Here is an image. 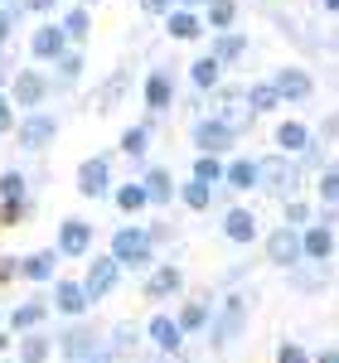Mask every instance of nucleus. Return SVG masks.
Returning a JSON list of instances; mask_svg holds the SVG:
<instances>
[{
    "label": "nucleus",
    "mask_w": 339,
    "mask_h": 363,
    "mask_svg": "<svg viewBox=\"0 0 339 363\" xmlns=\"http://www.w3.org/2000/svg\"><path fill=\"white\" fill-rule=\"evenodd\" d=\"M267 262H277V267H296V262H306V252H301V233L282 223L272 238H267Z\"/></svg>",
    "instance_id": "obj_6"
},
{
    "label": "nucleus",
    "mask_w": 339,
    "mask_h": 363,
    "mask_svg": "<svg viewBox=\"0 0 339 363\" xmlns=\"http://www.w3.org/2000/svg\"><path fill=\"white\" fill-rule=\"evenodd\" d=\"M179 286H184V272H179V267H155V272H150V281H145V301H165V296H174V291H179Z\"/></svg>",
    "instance_id": "obj_13"
},
{
    "label": "nucleus",
    "mask_w": 339,
    "mask_h": 363,
    "mask_svg": "<svg viewBox=\"0 0 339 363\" xmlns=\"http://www.w3.org/2000/svg\"><path fill=\"white\" fill-rule=\"evenodd\" d=\"M49 354H54V339L49 335H20V344H15V363H49Z\"/></svg>",
    "instance_id": "obj_14"
},
{
    "label": "nucleus",
    "mask_w": 339,
    "mask_h": 363,
    "mask_svg": "<svg viewBox=\"0 0 339 363\" xmlns=\"http://www.w3.org/2000/svg\"><path fill=\"white\" fill-rule=\"evenodd\" d=\"M248 102H252L257 112H267V107H277V87H252V97H248Z\"/></svg>",
    "instance_id": "obj_37"
},
{
    "label": "nucleus",
    "mask_w": 339,
    "mask_h": 363,
    "mask_svg": "<svg viewBox=\"0 0 339 363\" xmlns=\"http://www.w3.org/2000/svg\"><path fill=\"white\" fill-rule=\"evenodd\" d=\"M209 199H213V189H209V184H184V203H189V208H209Z\"/></svg>",
    "instance_id": "obj_33"
},
{
    "label": "nucleus",
    "mask_w": 339,
    "mask_h": 363,
    "mask_svg": "<svg viewBox=\"0 0 339 363\" xmlns=\"http://www.w3.org/2000/svg\"><path fill=\"white\" fill-rule=\"evenodd\" d=\"M189 5H199V0H189Z\"/></svg>",
    "instance_id": "obj_51"
},
{
    "label": "nucleus",
    "mask_w": 339,
    "mask_h": 363,
    "mask_svg": "<svg viewBox=\"0 0 339 363\" xmlns=\"http://www.w3.org/2000/svg\"><path fill=\"white\" fill-rule=\"evenodd\" d=\"M243 325H248V296H228L223 310H213V320H209V344L228 349L233 339L243 335Z\"/></svg>",
    "instance_id": "obj_2"
},
{
    "label": "nucleus",
    "mask_w": 339,
    "mask_h": 363,
    "mask_svg": "<svg viewBox=\"0 0 339 363\" xmlns=\"http://www.w3.org/2000/svg\"><path fill=\"white\" fill-rule=\"evenodd\" d=\"M320 199L325 203H339V169H325L320 174Z\"/></svg>",
    "instance_id": "obj_34"
},
{
    "label": "nucleus",
    "mask_w": 339,
    "mask_h": 363,
    "mask_svg": "<svg viewBox=\"0 0 339 363\" xmlns=\"http://www.w3.org/2000/svg\"><path fill=\"white\" fill-rule=\"evenodd\" d=\"M83 363H116V354H112V349H97V354H92V359H83Z\"/></svg>",
    "instance_id": "obj_44"
},
{
    "label": "nucleus",
    "mask_w": 339,
    "mask_h": 363,
    "mask_svg": "<svg viewBox=\"0 0 339 363\" xmlns=\"http://www.w3.org/2000/svg\"><path fill=\"white\" fill-rule=\"evenodd\" d=\"M0 363H15V359H0Z\"/></svg>",
    "instance_id": "obj_50"
},
{
    "label": "nucleus",
    "mask_w": 339,
    "mask_h": 363,
    "mask_svg": "<svg viewBox=\"0 0 339 363\" xmlns=\"http://www.w3.org/2000/svg\"><path fill=\"white\" fill-rule=\"evenodd\" d=\"M194 140H199V150H204V155H213V150L233 145V126H228V121H199Z\"/></svg>",
    "instance_id": "obj_15"
},
{
    "label": "nucleus",
    "mask_w": 339,
    "mask_h": 363,
    "mask_svg": "<svg viewBox=\"0 0 339 363\" xmlns=\"http://www.w3.org/2000/svg\"><path fill=\"white\" fill-rule=\"evenodd\" d=\"M87 252H92V223L63 218L58 223V257H87Z\"/></svg>",
    "instance_id": "obj_7"
},
{
    "label": "nucleus",
    "mask_w": 339,
    "mask_h": 363,
    "mask_svg": "<svg viewBox=\"0 0 339 363\" xmlns=\"http://www.w3.org/2000/svg\"><path fill=\"white\" fill-rule=\"evenodd\" d=\"M223 238H228V242H238V247H248V242L257 238L252 208H228V213H223Z\"/></svg>",
    "instance_id": "obj_12"
},
{
    "label": "nucleus",
    "mask_w": 339,
    "mask_h": 363,
    "mask_svg": "<svg viewBox=\"0 0 339 363\" xmlns=\"http://www.w3.org/2000/svg\"><path fill=\"white\" fill-rule=\"evenodd\" d=\"M5 349H10V335H0V354H5Z\"/></svg>",
    "instance_id": "obj_48"
},
{
    "label": "nucleus",
    "mask_w": 339,
    "mask_h": 363,
    "mask_svg": "<svg viewBox=\"0 0 339 363\" xmlns=\"http://www.w3.org/2000/svg\"><path fill=\"white\" fill-rule=\"evenodd\" d=\"M97 349H102V339H97V330H92V325H83V320H78V325H68V330L58 335V354H63L68 363L92 359Z\"/></svg>",
    "instance_id": "obj_5"
},
{
    "label": "nucleus",
    "mask_w": 339,
    "mask_h": 363,
    "mask_svg": "<svg viewBox=\"0 0 339 363\" xmlns=\"http://www.w3.org/2000/svg\"><path fill=\"white\" fill-rule=\"evenodd\" d=\"M116 281H121V267H116L112 257H92V262H87V277H83L87 301H92V306L107 301V296L116 291Z\"/></svg>",
    "instance_id": "obj_4"
},
{
    "label": "nucleus",
    "mask_w": 339,
    "mask_h": 363,
    "mask_svg": "<svg viewBox=\"0 0 339 363\" xmlns=\"http://www.w3.org/2000/svg\"><path fill=\"white\" fill-rule=\"evenodd\" d=\"M170 34H174V39H194L199 20H194V15H184V10H174V15H170Z\"/></svg>",
    "instance_id": "obj_30"
},
{
    "label": "nucleus",
    "mask_w": 339,
    "mask_h": 363,
    "mask_svg": "<svg viewBox=\"0 0 339 363\" xmlns=\"http://www.w3.org/2000/svg\"><path fill=\"white\" fill-rule=\"evenodd\" d=\"M136 325H116L112 330V354H126V349H136Z\"/></svg>",
    "instance_id": "obj_31"
},
{
    "label": "nucleus",
    "mask_w": 339,
    "mask_h": 363,
    "mask_svg": "<svg viewBox=\"0 0 339 363\" xmlns=\"http://www.w3.org/2000/svg\"><path fill=\"white\" fill-rule=\"evenodd\" d=\"M296 223H306V203L291 199V203H286V228H296Z\"/></svg>",
    "instance_id": "obj_41"
},
{
    "label": "nucleus",
    "mask_w": 339,
    "mask_h": 363,
    "mask_svg": "<svg viewBox=\"0 0 339 363\" xmlns=\"http://www.w3.org/2000/svg\"><path fill=\"white\" fill-rule=\"evenodd\" d=\"M325 5H335V10H339V0H325Z\"/></svg>",
    "instance_id": "obj_49"
},
{
    "label": "nucleus",
    "mask_w": 339,
    "mask_h": 363,
    "mask_svg": "<svg viewBox=\"0 0 339 363\" xmlns=\"http://www.w3.org/2000/svg\"><path fill=\"white\" fill-rule=\"evenodd\" d=\"M145 203H150L145 184H121V189H116V208H121V213H136V208H145Z\"/></svg>",
    "instance_id": "obj_24"
},
{
    "label": "nucleus",
    "mask_w": 339,
    "mask_h": 363,
    "mask_svg": "<svg viewBox=\"0 0 339 363\" xmlns=\"http://www.w3.org/2000/svg\"><path fill=\"white\" fill-rule=\"evenodd\" d=\"M15 97H20L25 107H34V102L44 97V78H39V73H25V78H15Z\"/></svg>",
    "instance_id": "obj_27"
},
{
    "label": "nucleus",
    "mask_w": 339,
    "mask_h": 363,
    "mask_svg": "<svg viewBox=\"0 0 339 363\" xmlns=\"http://www.w3.org/2000/svg\"><path fill=\"white\" fill-rule=\"evenodd\" d=\"M121 150H126V155H141V150H145V131H141V126H131V131L121 136Z\"/></svg>",
    "instance_id": "obj_36"
},
{
    "label": "nucleus",
    "mask_w": 339,
    "mask_h": 363,
    "mask_svg": "<svg viewBox=\"0 0 339 363\" xmlns=\"http://www.w3.org/2000/svg\"><path fill=\"white\" fill-rule=\"evenodd\" d=\"M44 315H49V301H25V306H15L5 315V325H10L15 335H34V330L44 325Z\"/></svg>",
    "instance_id": "obj_11"
},
{
    "label": "nucleus",
    "mask_w": 339,
    "mask_h": 363,
    "mask_svg": "<svg viewBox=\"0 0 339 363\" xmlns=\"http://www.w3.org/2000/svg\"><path fill=\"white\" fill-rule=\"evenodd\" d=\"M194 83L199 87H213V83H218V58H199V63H194Z\"/></svg>",
    "instance_id": "obj_32"
},
{
    "label": "nucleus",
    "mask_w": 339,
    "mask_h": 363,
    "mask_svg": "<svg viewBox=\"0 0 339 363\" xmlns=\"http://www.w3.org/2000/svg\"><path fill=\"white\" fill-rule=\"evenodd\" d=\"M87 291H83V281H58L54 286V310L58 315H68V320H83L87 315Z\"/></svg>",
    "instance_id": "obj_9"
},
{
    "label": "nucleus",
    "mask_w": 339,
    "mask_h": 363,
    "mask_svg": "<svg viewBox=\"0 0 339 363\" xmlns=\"http://www.w3.org/2000/svg\"><path fill=\"white\" fill-rule=\"evenodd\" d=\"M10 20H15V10H0V44L10 39Z\"/></svg>",
    "instance_id": "obj_43"
},
{
    "label": "nucleus",
    "mask_w": 339,
    "mask_h": 363,
    "mask_svg": "<svg viewBox=\"0 0 339 363\" xmlns=\"http://www.w3.org/2000/svg\"><path fill=\"white\" fill-rule=\"evenodd\" d=\"M49 140H54V116H29L20 126V145L25 150H44Z\"/></svg>",
    "instance_id": "obj_16"
},
{
    "label": "nucleus",
    "mask_w": 339,
    "mask_h": 363,
    "mask_svg": "<svg viewBox=\"0 0 339 363\" xmlns=\"http://www.w3.org/2000/svg\"><path fill=\"white\" fill-rule=\"evenodd\" d=\"M209 20H213V25L223 29L228 20H233V0H213V5H209Z\"/></svg>",
    "instance_id": "obj_38"
},
{
    "label": "nucleus",
    "mask_w": 339,
    "mask_h": 363,
    "mask_svg": "<svg viewBox=\"0 0 339 363\" xmlns=\"http://www.w3.org/2000/svg\"><path fill=\"white\" fill-rule=\"evenodd\" d=\"M34 54H39V58H58V54H63V34H58L54 25L39 29V34H34Z\"/></svg>",
    "instance_id": "obj_25"
},
{
    "label": "nucleus",
    "mask_w": 339,
    "mask_h": 363,
    "mask_svg": "<svg viewBox=\"0 0 339 363\" xmlns=\"http://www.w3.org/2000/svg\"><path fill=\"white\" fill-rule=\"evenodd\" d=\"M194 179H199V184H209V189H213V184L223 179V165H218L213 155H199V160H194Z\"/></svg>",
    "instance_id": "obj_29"
},
{
    "label": "nucleus",
    "mask_w": 339,
    "mask_h": 363,
    "mask_svg": "<svg viewBox=\"0 0 339 363\" xmlns=\"http://www.w3.org/2000/svg\"><path fill=\"white\" fill-rule=\"evenodd\" d=\"M277 363H311V354H306L301 344H291V339H286L282 349H277Z\"/></svg>",
    "instance_id": "obj_35"
},
{
    "label": "nucleus",
    "mask_w": 339,
    "mask_h": 363,
    "mask_svg": "<svg viewBox=\"0 0 339 363\" xmlns=\"http://www.w3.org/2000/svg\"><path fill=\"white\" fill-rule=\"evenodd\" d=\"M0 199L5 203H25V174L20 169H5L0 174Z\"/></svg>",
    "instance_id": "obj_26"
},
{
    "label": "nucleus",
    "mask_w": 339,
    "mask_h": 363,
    "mask_svg": "<svg viewBox=\"0 0 339 363\" xmlns=\"http://www.w3.org/2000/svg\"><path fill=\"white\" fill-rule=\"evenodd\" d=\"M243 54V34H228V39H218V58H238Z\"/></svg>",
    "instance_id": "obj_39"
},
{
    "label": "nucleus",
    "mask_w": 339,
    "mask_h": 363,
    "mask_svg": "<svg viewBox=\"0 0 339 363\" xmlns=\"http://www.w3.org/2000/svg\"><path fill=\"white\" fill-rule=\"evenodd\" d=\"M301 252H306V262H330V252H335V228L311 223L301 233Z\"/></svg>",
    "instance_id": "obj_10"
},
{
    "label": "nucleus",
    "mask_w": 339,
    "mask_h": 363,
    "mask_svg": "<svg viewBox=\"0 0 339 363\" xmlns=\"http://www.w3.org/2000/svg\"><path fill=\"white\" fill-rule=\"evenodd\" d=\"M174 320H179V330H184V335H199V330H209V320H213V306H209V301H189V306L174 315Z\"/></svg>",
    "instance_id": "obj_19"
},
{
    "label": "nucleus",
    "mask_w": 339,
    "mask_h": 363,
    "mask_svg": "<svg viewBox=\"0 0 339 363\" xmlns=\"http://www.w3.org/2000/svg\"><path fill=\"white\" fill-rule=\"evenodd\" d=\"M296 184H301V169L291 165L286 155H272V160H262V165H257V189H272V194H296Z\"/></svg>",
    "instance_id": "obj_3"
},
{
    "label": "nucleus",
    "mask_w": 339,
    "mask_h": 363,
    "mask_svg": "<svg viewBox=\"0 0 339 363\" xmlns=\"http://www.w3.org/2000/svg\"><path fill=\"white\" fill-rule=\"evenodd\" d=\"M63 29H68V34H87V15H83V10H73V15L63 20Z\"/></svg>",
    "instance_id": "obj_40"
},
{
    "label": "nucleus",
    "mask_w": 339,
    "mask_h": 363,
    "mask_svg": "<svg viewBox=\"0 0 339 363\" xmlns=\"http://www.w3.org/2000/svg\"><path fill=\"white\" fill-rule=\"evenodd\" d=\"M223 179H228V189H252L257 184V165L252 160H233V165L223 169Z\"/></svg>",
    "instance_id": "obj_22"
},
{
    "label": "nucleus",
    "mask_w": 339,
    "mask_h": 363,
    "mask_svg": "<svg viewBox=\"0 0 339 363\" xmlns=\"http://www.w3.org/2000/svg\"><path fill=\"white\" fill-rule=\"evenodd\" d=\"M145 335H150V344H155L165 359L184 349V330H179V320H174V315H155V320L145 325Z\"/></svg>",
    "instance_id": "obj_8"
},
{
    "label": "nucleus",
    "mask_w": 339,
    "mask_h": 363,
    "mask_svg": "<svg viewBox=\"0 0 339 363\" xmlns=\"http://www.w3.org/2000/svg\"><path fill=\"white\" fill-rule=\"evenodd\" d=\"M145 194H150V203H170V199H174L170 169H150V174H145Z\"/></svg>",
    "instance_id": "obj_23"
},
{
    "label": "nucleus",
    "mask_w": 339,
    "mask_h": 363,
    "mask_svg": "<svg viewBox=\"0 0 339 363\" xmlns=\"http://www.w3.org/2000/svg\"><path fill=\"white\" fill-rule=\"evenodd\" d=\"M54 272H58V247L54 252H34V257L20 262V277L25 281H54Z\"/></svg>",
    "instance_id": "obj_17"
},
{
    "label": "nucleus",
    "mask_w": 339,
    "mask_h": 363,
    "mask_svg": "<svg viewBox=\"0 0 339 363\" xmlns=\"http://www.w3.org/2000/svg\"><path fill=\"white\" fill-rule=\"evenodd\" d=\"M5 126H10V112H5V102H0V131H5Z\"/></svg>",
    "instance_id": "obj_46"
},
{
    "label": "nucleus",
    "mask_w": 339,
    "mask_h": 363,
    "mask_svg": "<svg viewBox=\"0 0 339 363\" xmlns=\"http://www.w3.org/2000/svg\"><path fill=\"white\" fill-rule=\"evenodd\" d=\"M20 277V262H10V257H0V281H15Z\"/></svg>",
    "instance_id": "obj_42"
},
{
    "label": "nucleus",
    "mask_w": 339,
    "mask_h": 363,
    "mask_svg": "<svg viewBox=\"0 0 339 363\" xmlns=\"http://www.w3.org/2000/svg\"><path fill=\"white\" fill-rule=\"evenodd\" d=\"M277 97H311V78L301 68H282L277 73Z\"/></svg>",
    "instance_id": "obj_20"
},
{
    "label": "nucleus",
    "mask_w": 339,
    "mask_h": 363,
    "mask_svg": "<svg viewBox=\"0 0 339 363\" xmlns=\"http://www.w3.org/2000/svg\"><path fill=\"white\" fill-rule=\"evenodd\" d=\"M306 140H311V131L301 121H286L282 131H277V145H286V150H306Z\"/></svg>",
    "instance_id": "obj_28"
},
{
    "label": "nucleus",
    "mask_w": 339,
    "mask_h": 363,
    "mask_svg": "<svg viewBox=\"0 0 339 363\" xmlns=\"http://www.w3.org/2000/svg\"><path fill=\"white\" fill-rule=\"evenodd\" d=\"M315 363H339V349H320V354H315Z\"/></svg>",
    "instance_id": "obj_45"
},
{
    "label": "nucleus",
    "mask_w": 339,
    "mask_h": 363,
    "mask_svg": "<svg viewBox=\"0 0 339 363\" xmlns=\"http://www.w3.org/2000/svg\"><path fill=\"white\" fill-rule=\"evenodd\" d=\"M170 97H174V83H170V73H150V83H145V102L160 112Z\"/></svg>",
    "instance_id": "obj_21"
},
{
    "label": "nucleus",
    "mask_w": 339,
    "mask_h": 363,
    "mask_svg": "<svg viewBox=\"0 0 339 363\" xmlns=\"http://www.w3.org/2000/svg\"><path fill=\"white\" fill-rule=\"evenodd\" d=\"M25 5H34V10H44V5H49V0H25Z\"/></svg>",
    "instance_id": "obj_47"
},
{
    "label": "nucleus",
    "mask_w": 339,
    "mask_h": 363,
    "mask_svg": "<svg viewBox=\"0 0 339 363\" xmlns=\"http://www.w3.org/2000/svg\"><path fill=\"white\" fill-rule=\"evenodd\" d=\"M78 189H83L87 199L107 194V160H87V165L78 169Z\"/></svg>",
    "instance_id": "obj_18"
},
{
    "label": "nucleus",
    "mask_w": 339,
    "mask_h": 363,
    "mask_svg": "<svg viewBox=\"0 0 339 363\" xmlns=\"http://www.w3.org/2000/svg\"><path fill=\"white\" fill-rule=\"evenodd\" d=\"M112 262L121 267V272H126V267H131V272H145V267L155 262V242H150V233L136 228V223L116 228V233H112Z\"/></svg>",
    "instance_id": "obj_1"
}]
</instances>
